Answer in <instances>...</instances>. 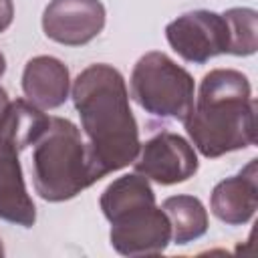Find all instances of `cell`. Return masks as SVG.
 <instances>
[{"label":"cell","instance_id":"obj_1","mask_svg":"<svg viewBox=\"0 0 258 258\" xmlns=\"http://www.w3.org/2000/svg\"><path fill=\"white\" fill-rule=\"evenodd\" d=\"M71 97L99 179L131 165L141 141L123 75L111 64L95 62L77 75Z\"/></svg>","mask_w":258,"mask_h":258},{"label":"cell","instance_id":"obj_8","mask_svg":"<svg viewBox=\"0 0 258 258\" xmlns=\"http://www.w3.org/2000/svg\"><path fill=\"white\" fill-rule=\"evenodd\" d=\"M133 167L159 185H173L194 177L200 161L194 145L185 137L173 131H159L141 143Z\"/></svg>","mask_w":258,"mask_h":258},{"label":"cell","instance_id":"obj_9","mask_svg":"<svg viewBox=\"0 0 258 258\" xmlns=\"http://www.w3.org/2000/svg\"><path fill=\"white\" fill-rule=\"evenodd\" d=\"M105 18L101 0H50L42 12V30L58 44L83 46L103 32Z\"/></svg>","mask_w":258,"mask_h":258},{"label":"cell","instance_id":"obj_13","mask_svg":"<svg viewBox=\"0 0 258 258\" xmlns=\"http://www.w3.org/2000/svg\"><path fill=\"white\" fill-rule=\"evenodd\" d=\"M230 28L228 54L250 56L258 48V14L254 8H230L224 12Z\"/></svg>","mask_w":258,"mask_h":258},{"label":"cell","instance_id":"obj_5","mask_svg":"<svg viewBox=\"0 0 258 258\" xmlns=\"http://www.w3.org/2000/svg\"><path fill=\"white\" fill-rule=\"evenodd\" d=\"M48 115L26 99H18V113L12 129L0 139V220L32 228L36 222V208L26 189L20 151L34 143L46 127Z\"/></svg>","mask_w":258,"mask_h":258},{"label":"cell","instance_id":"obj_16","mask_svg":"<svg viewBox=\"0 0 258 258\" xmlns=\"http://www.w3.org/2000/svg\"><path fill=\"white\" fill-rule=\"evenodd\" d=\"M4 256V246H2V240H0V258Z\"/></svg>","mask_w":258,"mask_h":258},{"label":"cell","instance_id":"obj_2","mask_svg":"<svg viewBox=\"0 0 258 258\" xmlns=\"http://www.w3.org/2000/svg\"><path fill=\"white\" fill-rule=\"evenodd\" d=\"M183 127L194 149L216 159L256 143V101L244 73L214 69L204 75Z\"/></svg>","mask_w":258,"mask_h":258},{"label":"cell","instance_id":"obj_4","mask_svg":"<svg viewBox=\"0 0 258 258\" xmlns=\"http://www.w3.org/2000/svg\"><path fill=\"white\" fill-rule=\"evenodd\" d=\"M32 183L44 202H67L99 181L81 129L64 117H48L34 139Z\"/></svg>","mask_w":258,"mask_h":258},{"label":"cell","instance_id":"obj_12","mask_svg":"<svg viewBox=\"0 0 258 258\" xmlns=\"http://www.w3.org/2000/svg\"><path fill=\"white\" fill-rule=\"evenodd\" d=\"M161 210L167 214L171 224V240L177 246H185L208 232L210 220L208 210L200 198L177 194L163 200Z\"/></svg>","mask_w":258,"mask_h":258},{"label":"cell","instance_id":"obj_10","mask_svg":"<svg viewBox=\"0 0 258 258\" xmlns=\"http://www.w3.org/2000/svg\"><path fill=\"white\" fill-rule=\"evenodd\" d=\"M210 208L228 226L248 224L258 208V159H250L236 175L218 181L210 196Z\"/></svg>","mask_w":258,"mask_h":258},{"label":"cell","instance_id":"obj_7","mask_svg":"<svg viewBox=\"0 0 258 258\" xmlns=\"http://www.w3.org/2000/svg\"><path fill=\"white\" fill-rule=\"evenodd\" d=\"M169 46L187 62L206 64L230 46V28L224 14L212 10H191L165 26Z\"/></svg>","mask_w":258,"mask_h":258},{"label":"cell","instance_id":"obj_11","mask_svg":"<svg viewBox=\"0 0 258 258\" xmlns=\"http://www.w3.org/2000/svg\"><path fill=\"white\" fill-rule=\"evenodd\" d=\"M22 91L26 101L38 109H58L71 93V75L67 64L50 54L32 56L22 71Z\"/></svg>","mask_w":258,"mask_h":258},{"label":"cell","instance_id":"obj_15","mask_svg":"<svg viewBox=\"0 0 258 258\" xmlns=\"http://www.w3.org/2000/svg\"><path fill=\"white\" fill-rule=\"evenodd\" d=\"M4 73H6V56L0 52V79H2Z\"/></svg>","mask_w":258,"mask_h":258},{"label":"cell","instance_id":"obj_14","mask_svg":"<svg viewBox=\"0 0 258 258\" xmlns=\"http://www.w3.org/2000/svg\"><path fill=\"white\" fill-rule=\"evenodd\" d=\"M14 20V2L12 0H0V34L10 28Z\"/></svg>","mask_w":258,"mask_h":258},{"label":"cell","instance_id":"obj_6","mask_svg":"<svg viewBox=\"0 0 258 258\" xmlns=\"http://www.w3.org/2000/svg\"><path fill=\"white\" fill-rule=\"evenodd\" d=\"M131 97L149 115L185 121L191 113L194 77L165 52H145L131 71Z\"/></svg>","mask_w":258,"mask_h":258},{"label":"cell","instance_id":"obj_3","mask_svg":"<svg viewBox=\"0 0 258 258\" xmlns=\"http://www.w3.org/2000/svg\"><path fill=\"white\" fill-rule=\"evenodd\" d=\"M101 210L111 224V246L123 256L161 254L171 242L167 214L157 208L155 194L141 173L113 179L101 194Z\"/></svg>","mask_w":258,"mask_h":258}]
</instances>
